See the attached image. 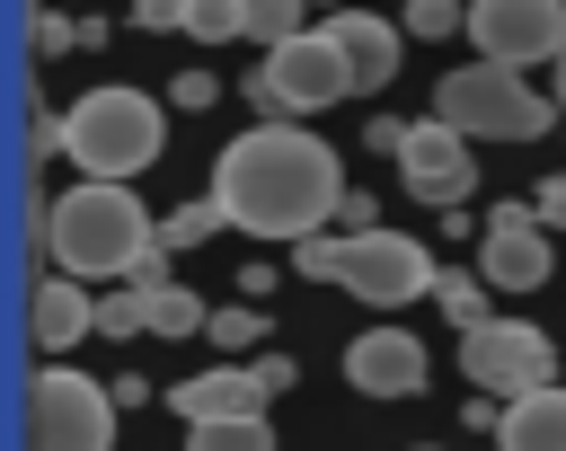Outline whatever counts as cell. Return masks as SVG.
<instances>
[{"label": "cell", "mask_w": 566, "mask_h": 451, "mask_svg": "<svg viewBox=\"0 0 566 451\" xmlns=\"http://www.w3.org/2000/svg\"><path fill=\"white\" fill-rule=\"evenodd\" d=\"M212 195H221V212H230V230H248V239H318L336 212H345V168H336V150L310 133V124H248L230 150H221V168H212Z\"/></svg>", "instance_id": "1"}, {"label": "cell", "mask_w": 566, "mask_h": 451, "mask_svg": "<svg viewBox=\"0 0 566 451\" xmlns=\"http://www.w3.org/2000/svg\"><path fill=\"white\" fill-rule=\"evenodd\" d=\"M35 239H44L53 274H71V283H133L150 265V248H159V221L142 212L133 186L80 177V186L35 203Z\"/></svg>", "instance_id": "2"}, {"label": "cell", "mask_w": 566, "mask_h": 451, "mask_svg": "<svg viewBox=\"0 0 566 451\" xmlns=\"http://www.w3.org/2000/svg\"><path fill=\"white\" fill-rule=\"evenodd\" d=\"M159 150H168V115H159V97L124 88V80H106V88L71 97V115H62V159H71V168H88V177L133 186Z\"/></svg>", "instance_id": "3"}, {"label": "cell", "mask_w": 566, "mask_h": 451, "mask_svg": "<svg viewBox=\"0 0 566 451\" xmlns=\"http://www.w3.org/2000/svg\"><path fill=\"white\" fill-rule=\"evenodd\" d=\"M433 115L469 141H539L557 124V97L531 88L522 71H504V62H460V71H442Z\"/></svg>", "instance_id": "4"}, {"label": "cell", "mask_w": 566, "mask_h": 451, "mask_svg": "<svg viewBox=\"0 0 566 451\" xmlns=\"http://www.w3.org/2000/svg\"><path fill=\"white\" fill-rule=\"evenodd\" d=\"M115 389L71 363H44L27 380V451H115Z\"/></svg>", "instance_id": "5"}, {"label": "cell", "mask_w": 566, "mask_h": 451, "mask_svg": "<svg viewBox=\"0 0 566 451\" xmlns=\"http://www.w3.org/2000/svg\"><path fill=\"white\" fill-rule=\"evenodd\" d=\"M248 97H256V115H265V124H301V115H318V106L354 97V71H345L336 35H327V27H310V35H292V44H274V53L256 62Z\"/></svg>", "instance_id": "6"}, {"label": "cell", "mask_w": 566, "mask_h": 451, "mask_svg": "<svg viewBox=\"0 0 566 451\" xmlns=\"http://www.w3.org/2000/svg\"><path fill=\"white\" fill-rule=\"evenodd\" d=\"M460 380H478L486 398H531V389H548L557 380V345L531 327V318H486V327H469L460 336Z\"/></svg>", "instance_id": "7"}, {"label": "cell", "mask_w": 566, "mask_h": 451, "mask_svg": "<svg viewBox=\"0 0 566 451\" xmlns=\"http://www.w3.org/2000/svg\"><path fill=\"white\" fill-rule=\"evenodd\" d=\"M442 283L433 248L407 239V230H345V292L371 301V310H407Z\"/></svg>", "instance_id": "8"}, {"label": "cell", "mask_w": 566, "mask_h": 451, "mask_svg": "<svg viewBox=\"0 0 566 451\" xmlns=\"http://www.w3.org/2000/svg\"><path fill=\"white\" fill-rule=\"evenodd\" d=\"M301 380V363L292 354H248V363H212V371H195V380H177L168 389V407L186 416V424H221V416H265L283 389Z\"/></svg>", "instance_id": "9"}, {"label": "cell", "mask_w": 566, "mask_h": 451, "mask_svg": "<svg viewBox=\"0 0 566 451\" xmlns=\"http://www.w3.org/2000/svg\"><path fill=\"white\" fill-rule=\"evenodd\" d=\"M469 35H478V62H504V71L557 62L566 53V0H469Z\"/></svg>", "instance_id": "10"}, {"label": "cell", "mask_w": 566, "mask_h": 451, "mask_svg": "<svg viewBox=\"0 0 566 451\" xmlns=\"http://www.w3.org/2000/svg\"><path fill=\"white\" fill-rule=\"evenodd\" d=\"M398 186H407L416 203H433V212H460L469 186H478V168H469V133H451L442 115L407 124V141H398Z\"/></svg>", "instance_id": "11"}, {"label": "cell", "mask_w": 566, "mask_h": 451, "mask_svg": "<svg viewBox=\"0 0 566 451\" xmlns=\"http://www.w3.org/2000/svg\"><path fill=\"white\" fill-rule=\"evenodd\" d=\"M548 265H557L548 221H539L531 203H495V212H486V230H478V274H486L495 292H539V283H548Z\"/></svg>", "instance_id": "12"}, {"label": "cell", "mask_w": 566, "mask_h": 451, "mask_svg": "<svg viewBox=\"0 0 566 451\" xmlns=\"http://www.w3.org/2000/svg\"><path fill=\"white\" fill-rule=\"evenodd\" d=\"M345 380H354L363 398H416V389L433 380V363H424V345H416L407 327H363V336L345 345Z\"/></svg>", "instance_id": "13"}, {"label": "cell", "mask_w": 566, "mask_h": 451, "mask_svg": "<svg viewBox=\"0 0 566 451\" xmlns=\"http://www.w3.org/2000/svg\"><path fill=\"white\" fill-rule=\"evenodd\" d=\"M327 35H336V53H345V71H354V97H371V88H389L398 80V18H371V9H336L327 18Z\"/></svg>", "instance_id": "14"}, {"label": "cell", "mask_w": 566, "mask_h": 451, "mask_svg": "<svg viewBox=\"0 0 566 451\" xmlns=\"http://www.w3.org/2000/svg\"><path fill=\"white\" fill-rule=\"evenodd\" d=\"M27 336L62 363L80 336H97V301H88L71 274H44V283H35V301H27Z\"/></svg>", "instance_id": "15"}, {"label": "cell", "mask_w": 566, "mask_h": 451, "mask_svg": "<svg viewBox=\"0 0 566 451\" xmlns=\"http://www.w3.org/2000/svg\"><path fill=\"white\" fill-rule=\"evenodd\" d=\"M495 451H566V380L513 398L504 424H495Z\"/></svg>", "instance_id": "16"}, {"label": "cell", "mask_w": 566, "mask_h": 451, "mask_svg": "<svg viewBox=\"0 0 566 451\" xmlns=\"http://www.w3.org/2000/svg\"><path fill=\"white\" fill-rule=\"evenodd\" d=\"M142 301H150V336H203L212 327V301L186 283H142Z\"/></svg>", "instance_id": "17"}, {"label": "cell", "mask_w": 566, "mask_h": 451, "mask_svg": "<svg viewBox=\"0 0 566 451\" xmlns=\"http://www.w3.org/2000/svg\"><path fill=\"white\" fill-rule=\"evenodd\" d=\"M486 292H495V283H486V274H478V265H469V274H442V283H433V301H442V318H451V327H460V336H469V327H486V318H495V310H486Z\"/></svg>", "instance_id": "18"}, {"label": "cell", "mask_w": 566, "mask_h": 451, "mask_svg": "<svg viewBox=\"0 0 566 451\" xmlns=\"http://www.w3.org/2000/svg\"><path fill=\"white\" fill-rule=\"evenodd\" d=\"M212 230H230V212H221V195H195V203H177L159 221V248H203Z\"/></svg>", "instance_id": "19"}, {"label": "cell", "mask_w": 566, "mask_h": 451, "mask_svg": "<svg viewBox=\"0 0 566 451\" xmlns=\"http://www.w3.org/2000/svg\"><path fill=\"white\" fill-rule=\"evenodd\" d=\"M248 9V35L274 53V44H292V35H310V0H239Z\"/></svg>", "instance_id": "20"}, {"label": "cell", "mask_w": 566, "mask_h": 451, "mask_svg": "<svg viewBox=\"0 0 566 451\" xmlns=\"http://www.w3.org/2000/svg\"><path fill=\"white\" fill-rule=\"evenodd\" d=\"M186 451H274L265 416H221V424H186Z\"/></svg>", "instance_id": "21"}, {"label": "cell", "mask_w": 566, "mask_h": 451, "mask_svg": "<svg viewBox=\"0 0 566 451\" xmlns=\"http://www.w3.org/2000/svg\"><path fill=\"white\" fill-rule=\"evenodd\" d=\"M88 44H106V27H97V18H62V9H44V18H35V53H88Z\"/></svg>", "instance_id": "22"}, {"label": "cell", "mask_w": 566, "mask_h": 451, "mask_svg": "<svg viewBox=\"0 0 566 451\" xmlns=\"http://www.w3.org/2000/svg\"><path fill=\"white\" fill-rule=\"evenodd\" d=\"M292 274H301V283H345V230L301 239V248H292Z\"/></svg>", "instance_id": "23"}, {"label": "cell", "mask_w": 566, "mask_h": 451, "mask_svg": "<svg viewBox=\"0 0 566 451\" xmlns=\"http://www.w3.org/2000/svg\"><path fill=\"white\" fill-rule=\"evenodd\" d=\"M97 336H150V301H142V283H115V292L97 301Z\"/></svg>", "instance_id": "24"}, {"label": "cell", "mask_w": 566, "mask_h": 451, "mask_svg": "<svg viewBox=\"0 0 566 451\" xmlns=\"http://www.w3.org/2000/svg\"><path fill=\"white\" fill-rule=\"evenodd\" d=\"M186 35L195 44H230V35H248V9L239 0H186Z\"/></svg>", "instance_id": "25"}, {"label": "cell", "mask_w": 566, "mask_h": 451, "mask_svg": "<svg viewBox=\"0 0 566 451\" xmlns=\"http://www.w3.org/2000/svg\"><path fill=\"white\" fill-rule=\"evenodd\" d=\"M398 27L433 44V35H469V9H460V0H407V9H398Z\"/></svg>", "instance_id": "26"}, {"label": "cell", "mask_w": 566, "mask_h": 451, "mask_svg": "<svg viewBox=\"0 0 566 451\" xmlns=\"http://www.w3.org/2000/svg\"><path fill=\"white\" fill-rule=\"evenodd\" d=\"M221 354H256L265 345V310H212V327H203Z\"/></svg>", "instance_id": "27"}, {"label": "cell", "mask_w": 566, "mask_h": 451, "mask_svg": "<svg viewBox=\"0 0 566 451\" xmlns=\"http://www.w3.org/2000/svg\"><path fill=\"white\" fill-rule=\"evenodd\" d=\"M212 97H221L212 71H177V80H168V106H212Z\"/></svg>", "instance_id": "28"}, {"label": "cell", "mask_w": 566, "mask_h": 451, "mask_svg": "<svg viewBox=\"0 0 566 451\" xmlns=\"http://www.w3.org/2000/svg\"><path fill=\"white\" fill-rule=\"evenodd\" d=\"M133 27H142V35H159V27L186 35V0H133Z\"/></svg>", "instance_id": "29"}, {"label": "cell", "mask_w": 566, "mask_h": 451, "mask_svg": "<svg viewBox=\"0 0 566 451\" xmlns=\"http://www.w3.org/2000/svg\"><path fill=\"white\" fill-rule=\"evenodd\" d=\"M336 230H380V203L354 186V195H345V212H336Z\"/></svg>", "instance_id": "30"}, {"label": "cell", "mask_w": 566, "mask_h": 451, "mask_svg": "<svg viewBox=\"0 0 566 451\" xmlns=\"http://www.w3.org/2000/svg\"><path fill=\"white\" fill-rule=\"evenodd\" d=\"M531 212H539V221H548V230H566V177H548V186H539V195H531Z\"/></svg>", "instance_id": "31"}, {"label": "cell", "mask_w": 566, "mask_h": 451, "mask_svg": "<svg viewBox=\"0 0 566 451\" xmlns=\"http://www.w3.org/2000/svg\"><path fill=\"white\" fill-rule=\"evenodd\" d=\"M548 97H557V115H566V53L548 62Z\"/></svg>", "instance_id": "32"}, {"label": "cell", "mask_w": 566, "mask_h": 451, "mask_svg": "<svg viewBox=\"0 0 566 451\" xmlns=\"http://www.w3.org/2000/svg\"><path fill=\"white\" fill-rule=\"evenodd\" d=\"M310 9H363V0H310Z\"/></svg>", "instance_id": "33"}, {"label": "cell", "mask_w": 566, "mask_h": 451, "mask_svg": "<svg viewBox=\"0 0 566 451\" xmlns=\"http://www.w3.org/2000/svg\"><path fill=\"white\" fill-rule=\"evenodd\" d=\"M407 451H433V442H407Z\"/></svg>", "instance_id": "34"}]
</instances>
